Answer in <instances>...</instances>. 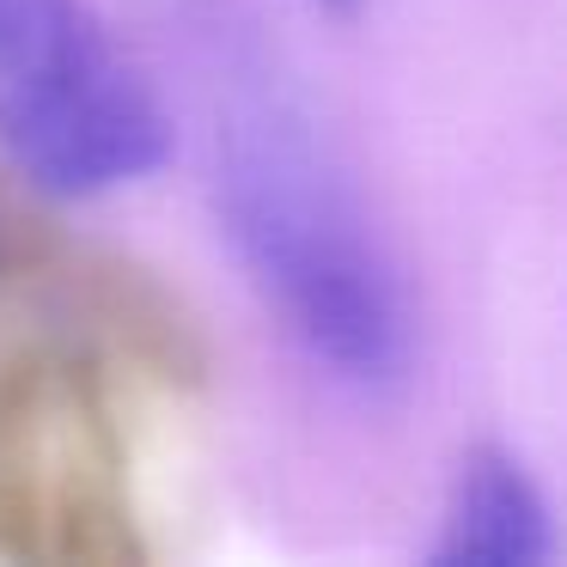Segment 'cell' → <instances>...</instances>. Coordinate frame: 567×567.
Returning a JSON list of instances; mask_svg holds the SVG:
<instances>
[{
	"label": "cell",
	"instance_id": "cell-1",
	"mask_svg": "<svg viewBox=\"0 0 567 567\" xmlns=\"http://www.w3.org/2000/svg\"><path fill=\"white\" fill-rule=\"evenodd\" d=\"M214 220L250 293L348 391L384 396L415 367V318L360 196L287 116H238L214 153Z\"/></svg>",
	"mask_w": 567,
	"mask_h": 567
},
{
	"label": "cell",
	"instance_id": "cell-2",
	"mask_svg": "<svg viewBox=\"0 0 567 567\" xmlns=\"http://www.w3.org/2000/svg\"><path fill=\"white\" fill-rule=\"evenodd\" d=\"M111 360L31 342L0 360V567H147Z\"/></svg>",
	"mask_w": 567,
	"mask_h": 567
},
{
	"label": "cell",
	"instance_id": "cell-3",
	"mask_svg": "<svg viewBox=\"0 0 567 567\" xmlns=\"http://www.w3.org/2000/svg\"><path fill=\"white\" fill-rule=\"evenodd\" d=\"M0 147L50 196H116L165 165L172 123L86 0H0Z\"/></svg>",
	"mask_w": 567,
	"mask_h": 567
},
{
	"label": "cell",
	"instance_id": "cell-4",
	"mask_svg": "<svg viewBox=\"0 0 567 567\" xmlns=\"http://www.w3.org/2000/svg\"><path fill=\"white\" fill-rule=\"evenodd\" d=\"M555 555V525L537 476L506 445H470L452 470L433 561L445 567H530Z\"/></svg>",
	"mask_w": 567,
	"mask_h": 567
},
{
	"label": "cell",
	"instance_id": "cell-5",
	"mask_svg": "<svg viewBox=\"0 0 567 567\" xmlns=\"http://www.w3.org/2000/svg\"><path fill=\"white\" fill-rule=\"evenodd\" d=\"M19 250H25V233H19L13 208L0 202V269H7V262H19Z\"/></svg>",
	"mask_w": 567,
	"mask_h": 567
},
{
	"label": "cell",
	"instance_id": "cell-6",
	"mask_svg": "<svg viewBox=\"0 0 567 567\" xmlns=\"http://www.w3.org/2000/svg\"><path fill=\"white\" fill-rule=\"evenodd\" d=\"M318 7H330V13H354L360 0H318Z\"/></svg>",
	"mask_w": 567,
	"mask_h": 567
}]
</instances>
